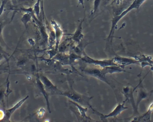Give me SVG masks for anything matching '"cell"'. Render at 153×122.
Wrapping results in <instances>:
<instances>
[{"instance_id": "1", "label": "cell", "mask_w": 153, "mask_h": 122, "mask_svg": "<svg viewBox=\"0 0 153 122\" xmlns=\"http://www.w3.org/2000/svg\"><path fill=\"white\" fill-rule=\"evenodd\" d=\"M146 0H134L132 3L127 8L126 10H124L119 15L115 16L112 20V22L111 28V32H110V36L111 35L113 31L115 26L117 25L118 22L123 18L124 16L126 15L128 13L134 9H139L140 6L142 5V4L146 1Z\"/></svg>"}, {"instance_id": "2", "label": "cell", "mask_w": 153, "mask_h": 122, "mask_svg": "<svg viewBox=\"0 0 153 122\" xmlns=\"http://www.w3.org/2000/svg\"><path fill=\"white\" fill-rule=\"evenodd\" d=\"M41 0H37L36 2L34 5L33 9L34 12L36 15L39 17V14H40V11H41Z\"/></svg>"}, {"instance_id": "3", "label": "cell", "mask_w": 153, "mask_h": 122, "mask_svg": "<svg viewBox=\"0 0 153 122\" xmlns=\"http://www.w3.org/2000/svg\"><path fill=\"white\" fill-rule=\"evenodd\" d=\"M123 105H124V104H123L122 105H119V106L116 108V109H115L113 111L112 113H111L110 115H108L107 116H114V115H118V114L120 113L121 111H122L123 110V109L126 108H125L123 107Z\"/></svg>"}, {"instance_id": "4", "label": "cell", "mask_w": 153, "mask_h": 122, "mask_svg": "<svg viewBox=\"0 0 153 122\" xmlns=\"http://www.w3.org/2000/svg\"><path fill=\"white\" fill-rule=\"evenodd\" d=\"M102 0H94V6H93V10L92 11V14L94 15L98 11L99 6L101 4Z\"/></svg>"}, {"instance_id": "5", "label": "cell", "mask_w": 153, "mask_h": 122, "mask_svg": "<svg viewBox=\"0 0 153 122\" xmlns=\"http://www.w3.org/2000/svg\"><path fill=\"white\" fill-rule=\"evenodd\" d=\"M8 1V0H1V4L0 6V17L1 16L2 13H3L5 5L7 2Z\"/></svg>"}, {"instance_id": "6", "label": "cell", "mask_w": 153, "mask_h": 122, "mask_svg": "<svg viewBox=\"0 0 153 122\" xmlns=\"http://www.w3.org/2000/svg\"><path fill=\"white\" fill-rule=\"evenodd\" d=\"M78 4H81L83 8H84V0H78Z\"/></svg>"}, {"instance_id": "7", "label": "cell", "mask_w": 153, "mask_h": 122, "mask_svg": "<svg viewBox=\"0 0 153 122\" xmlns=\"http://www.w3.org/2000/svg\"><path fill=\"white\" fill-rule=\"evenodd\" d=\"M114 2L117 3H119L121 1H123V0H113Z\"/></svg>"}]
</instances>
